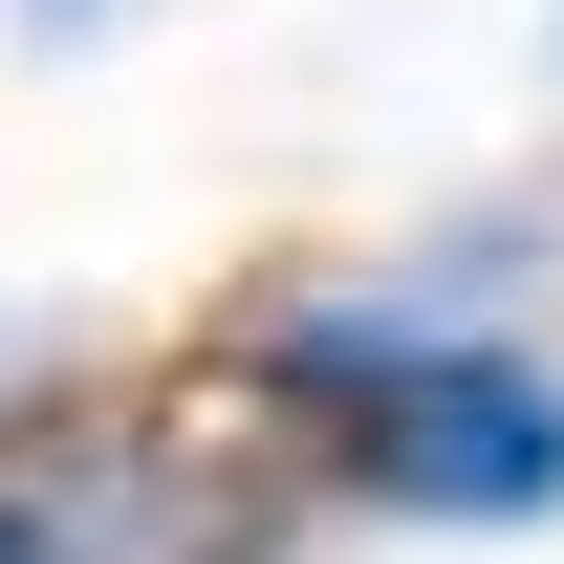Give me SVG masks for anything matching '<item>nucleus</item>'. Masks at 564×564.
<instances>
[{"instance_id":"f03ea898","label":"nucleus","mask_w":564,"mask_h":564,"mask_svg":"<svg viewBox=\"0 0 564 564\" xmlns=\"http://www.w3.org/2000/svg\"><path fill=\"white\" fill-rule=\"evenodd\" d=\"M0 564H217V499L131 413H0Z\"/></svg>"},{"instance_id":"f257e3e1","label":"nucleus","mask_w":564,"mask_h":564,"mask_svg":"<svg viewBox=\"0 0 564 564\" xmlns=\"http://www.w3.org/2000/svg\"><path fill=\"white\" fill-rule=\"evenodd\" d=\"M261 413L326 456L391 521H456V543H521L564 521V369L499 348V326H434V304H282L261 326Z\"/></svg>"}]
</instances>
